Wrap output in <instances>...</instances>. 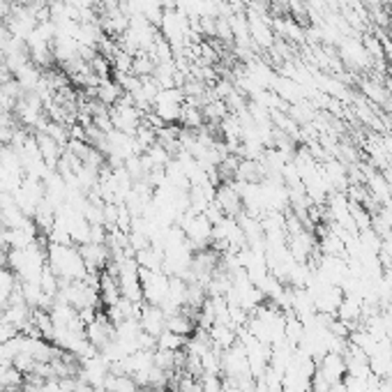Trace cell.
I'll return each mask as SVG.
<instances>
[{"label": "cell", "mask_w": 392, "mask_h": 392, "mask_svg": "<svg viewBox=\"0 0 392 392\" xmlns=\"http://www.w3.org/2000/svg\"><path fill=\"white\" fill-rule=\"evenodd\" d=\"M47 265L53 270L60 282H77V280H86V277L90 275L79 247H74V245L49 243Z\"/></svg>", "instance_id": "obj_1"}, {"label": "cell", "mask_w": 392, "mask_h": 392, "mask_svg": "<svg viewBox=\"0 0 392 392\" xmlns=\"http://www.w3.org/2000/svg\"><path fill=\"white\" fill-rule=\"evenodd\" d=\"M141 291H143V302L145 305H155L162 307L169 298V289H171V277L167 273H155V270H141Z\"/></svg>", "instance_id": "obj_2"}, {"label": "cell", "mask_w": 392, "mask_h": 392, "mask_svg": "<svg viewBox=\"0 0 392 392\" xmlns=\"http://www.w3.org/2000/svg\"><path fill=\"white\" fill-rule=\"evenodd\" d=\"M215 206L222 210L224 217H240V215L245 212L243 196H240L236 182H222V185H217V192H215Z\"/></svg>", "instance_id": "obj_3"}, {"label": "cell", "mask_w": 392, "mask_h": 392, "mask_svg": "<svg viewBox=\"0 0 392 392\" xmlns=\"http://www.w3.org/2000/svg\"><path fill=\"white\" fill-rule=\"evenodd\" d=\"M81 256L86 261V268L90 273H104V268H109L111 263V254H109V247L102 243H86L79 247Z\"/></svg>", "instance_id": "obj_4"}, {"label": "cell", "mask_w": 392, "mask_h": 392, "mask_svg": "<svg viewBox=\"0 0 392 392\" xmlns=\"http://www.w3.org/2000/svg\"><path fill=\"white\" fill-rule=\"evenodd\" d=\"M138 323H141V330L148 332L150 337H160V334L167 330V312L162 307L155 305H145L141 307V316H138Z\"/></svg>", "instance_id": "obj_5"}, {"label": "cell", "mask_w": 392, "mask_h": 392, "mask_svg": "<svg viewBox=\"0 0 392 392\" xmlns=\"http://www.w3.org/2000/svg\"><path fill=\"white\" fill-rule=\"evenodd\" d=\"M247 26H249V37L252 42L258 47H270L273 44V33H270V23L263 16H258L256 12H249L247 16Z\"/></svg>", "instance_id": "obj_6"}, {"label": "cell", "mask_w": 392, "mask_h": 392, "mask_svg": "<svg viewBox=\"0 0 392 392\" xmlns=\"http://www.w3.org/2000/svg\"><path fill=\"white\" fill-rule=\"evenodd\" d=\"M341 56H344L346 62H351V65H367V62H369V53H367L365 44H360L356 40L341 42Z\"/></svg>", "instance_id": "obj_7"}, {"label": "cell", "mask_w": 392, "mask_h": 392, "mask_svg": "<svg viewBox=\"0 0 392 392\" xmlns=\"http://www.w3.org/2000/svg\"><path fill=\"white\" fill-rule=\"evenodd\" d=\"M138 383L127 374H109L106 376L104 392H136Z\"/></svg>", "instance_id": "obj_8"}, {"label": "cell", "mask_w": 392, "mask_h": 392, "mask_svg": "<svg viewBox=\"0 0 392 392\" xmlns=\"http://www.w3.org/2000/svg\"><path fill=\"white\" fill-rule=\"evenodd\" d=\"M185 341L187 337H180V334L171 332V330H164L160 337H157V349H164V351H182L185 349Z\"/></svg>", "instance_id": "obj_9"}, {"label": "cell", "mask_w": 392, "mask_h": 392, "mask_svg": "<svg viewBox=\"0 0 392 392\" xmlns=\"http://www.w3.org/2000/svg\"><path fill=\"white\" fill-rule=\"evenodd\" d=\"M369 187H371V194H374L376 199H383V204H390V185L383 175H371Z\"/></svg>", "instance_id": "obj_10"}, {"label": "cell", "mask_w": 392, "mask_h": 392, "mask_svg": "<svg viewBox=\"0 0 392 392\" xmlns=\"http://www.w3.org/2000/svg\"><path fill=\"white\" fill-rule=\"evenodd\" d=\"M201 381V392H224V381L215 374H204Z\"/></svg>", "instance_id": "obj_11"}, {"label": "cell", "mask_w": 392, "mask_h": 392, "mask_svg": "<svg viewBox=\"0 0 392 392\" xmlns=\"http://www.w3.org/2000/svg\"><path fill=\"white\" fill-rule=\"evenodd\" d=\"M390 10H392V5H390ZM390 14H392V12H390Z\"/></svg>", "instance_id": "obj_12"}]
</instances>
